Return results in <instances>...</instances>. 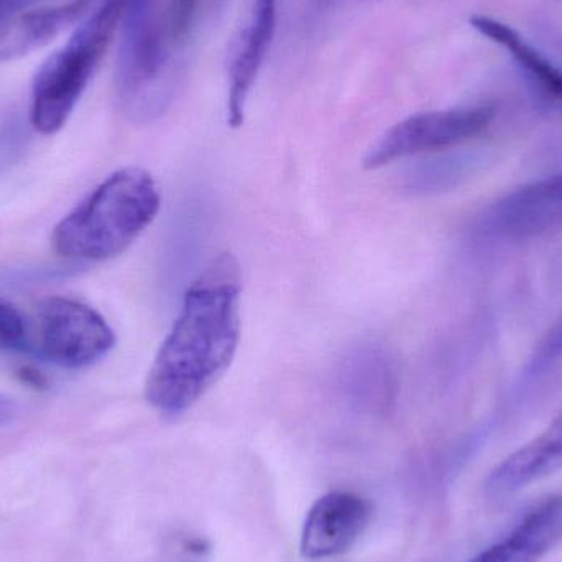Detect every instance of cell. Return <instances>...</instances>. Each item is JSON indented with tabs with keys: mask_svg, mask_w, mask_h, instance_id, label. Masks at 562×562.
<instances>
[{
	"mask_svg": "<svg viewBox=\"0 0 562 562\" xmlns=\"http://www.w3.org/2000/svg\"><path fill=\"white\" fill-rule=\"evenodd\" d=\"M19 376L23 380V382L32 385L33 389H45L46 380L38 370L33 369V367H22L19 370Z\"/></svg>",
	"mask_w": 562,
	"mask_h": 562,
	"instance_id": "9a60e30c",
	"label": "cell"
},
{
	"mask_svg": "<svg viewBox=\"0 0 562 562\" xmlns=\"http://www.w3.org/2000/svg\"><path fill=\"white\" fill-rule=\"evenodd\" d=\"M240 291L239 263L229 254L188 288L145 385V398L161 415L190 409L229 369L240 340Z\"/></svg>",
	"mask_w": 562,
	"mask_h": 562,
	"instance_id": "6da1fadb",
	"label": "cell"
},
{
	"mask_svg": "<svg viewBox=\"0 0 562 562\" xmlns=\"http://www.w3.org/2000/svg\"><path fill=\"white\" fill-rule=\"evenodd\" d=\"M562 217V173L543 178L508 194L485 216L487 233L527 239L550 229Z\"/></svg>",
	"mask_w": 562,
	"mask_h": 562,
	"instance_id": "ba28073f",
	"label": "cell"
},
{
	"mask_svg": "<svg viewBox=\"0 0 562 562\" xmlns=\"http://www.w3.org/2000/svg\"><path fill=\"white\" fill-rule=\"evenodd\" d=\"M29 2L30 0H0V23L5 22L16 10L22 9Z\"/></svg>",
	"mask_w": 562,
	"mask_h": 562,
	"instance_id": "e0dca14e",
	"label": "cell"
},
{
	"mask_svg": "<svg viewBox=\"0 0 562 562\" xmlns=\"http://www.w3.org/2000/svg\"><path fill=\"white\" fill-rule=\"evenodd\" d=\"M562 471V412L547 429L501 462L487 479V491L508 495Z\"/></svg>",
	"mask_w": 562,
	"mask_h": 562,
	"instance_id": "30bf717a",
	"label": "cell"
},
{
	"mask_svg": "<svg viewBox=\"0 0 562 562\" xmlns=\"http://www.w3.org/2000/svg\"><path fill=\"white\" fill-rule=\"evenodd\" d=\"M494 117L495 111L491 105H469L409 115L376 142L363 165L375 170L402 158L449 150L484 134Z\"/></svg>",
	"mask_w": 562,
	"mask_h": 562,
	"instance_id": "277c9868",
	"label": "cell"
},
{
	"mask_svg": "<svg viewBox=\"0 0 562 562\" xmlns=\"http://www.w3.org/2000/svg\"><path fill=\"white\" fill-rule=\"evenodd\" d=\"M562 543V495L543 502L505 540L468 562H538Z\"/></svg>",
	"mask_w": 562,
	"mask_h": 562,
	"instance_id": "8fae6325",
	"label": "cell"
},
{
	"mask_svg": "<svg viewBox=\"0 0 562 562\" xmlns=\"http://www.w3.org/2000/svg\"><path fill=\"white\" fill-rule=\"evenodd\" d=\"M277 5L279 0H254L249 20L234 45L227 98V119L233 127L243 125L247 101L272 46L279 16Z\"/></svg>",
	"mask_w": 562,
	"mask_h": 562,
	"instance_id": "52a82bcc",
	"label": "cell"
},
{
	"mask_svg": "<svg viewBox=\"0 0 562 562\" xmlns=\"http://www.w3.org/2000/svg\"><path fill=\"white\" fill-rule=\"evenodd\" d=\"M372 517L366 498L352 492H330L314 502L301 533L306 560H326L346 553L362 537Z\"/></svg>",
	"mask_w": 562,
	"mask_h": 562,
	"instance_id": "8992f818",
	"label": "cell"
},
{
	"mask_svg": "<svg viewBox=\"0 0 562 562\" xmlns=\"http://www.w3.org/2000/svg\"><path fill=\"white\" fill-rule=\"evenodd\" d=\"M15 403L7 396L0 395V426L10 425L15 419Z\"/></svg>",
	"mask_w": 562,
	"mask_h": 562,
	"instance_id": "2e32d148",
	"label": "cell"
},
{
	"mask_svg": "<svg viewBox=\"0 0 562 562\" xmlns=\"http://www.w3.org/2000/svg\"><path fill=\"white\" fill-rule=\"evenodd\" d=\"M91 0L29 10L0 29V63L13 61L52 43L88 9Z\"/></svg>",
	"mask_w": 562,
	"mask_h": 562,
	"instance_id": "7c38bea8",
	"label": "cell"
},
{
	"mask_svg": "<svg viewBox=\"0 0 562 562\" xmlns=\"http://www.w3.org/2000/svg\"><path fill=\"white\" fill-rule=\"evenodd\" d=\"M128 0H105L36 72L30 121L43 135L61 131L124 22Z\"/></svg>",
	"mask_w": 562,
	"mask_h": 562,
	"instance_id": "3957f363",
	"label": "cell"
},
{
	"mask_svg": "<svg viewBox=\"0 0 562 562\" xmlns=\"http://www.w3.org/2000/svg\"><path fill=\"white\" fill-rule=\"evenodd\" d=\"M38 326L43 353L65 369L94 366L115 346L108 321L88 304L69 297H48L40 306Z\"/></svg>",
	"mask_w": 562,
	"mask_h": 562,
	"instance_id": "5b68a950",
	"label": "cell"
},
{
	"mask_svg": "<svg viewBox=\"0 0 562 562\" xmlns=\"http://www.w3.org/2000/svg\"><path fill=\"white\" fill-rule=\"evenodd\" d=\"M472 29L502 46L548 101L562 105V68L525 40L517 30L492 16L474 15Z\"/></svg>",
	"mask_w": 562,
	"mask_h": 562,
	"instance_id": "4fadbf2b",
	"label": "cell"
},
{
	"mask_svg": "<svg viewBox=\"0 0 562 562\" xmlns=\"http://www.w3.org/2000/svg\"><path fill=\"white\" fill-rule=\"evenodd\" d=\"M157 183L142 168L115 171L53 231V249L82 262L124 254L160 211Z\"/></svg>",
	"mask_w": 562,
	"mask_h": 562,
	"instance_id": "7a4b0ae2",
	"label": "cell"
},
{
	"mask_svg": "<svg viewBox=\"0 0 562 562\" xmlns=\"http://www.w3.org/2000/svg\"><path fill=\"white\" fill-rule=\"evenodd\" d=\"M337 383L347 402L357 408L382 413L395 402L398 372L385 349L363 344L344 357L337 372Z\"/></svg>",
	"mask_w": 562,
	"mask_h": 562,
	"instance_id": "9c48e42d",
	"label": "cell"
},
{
	"mask_svg": "<svg viewBox=\"0 0 562 562\" xmlns=\"http://www.w3.org/2000/svg\"><path fill=\"white\" fill-rule=\"evenodd\" d=\"M25 339V323L15 306L0 300V350H13Z\"/></svg>",
	"mask_w": 562,
	"mask_h": 562,
	"instance_id": "5bb4252c",
	"label": "cell"
}]
</instances>
